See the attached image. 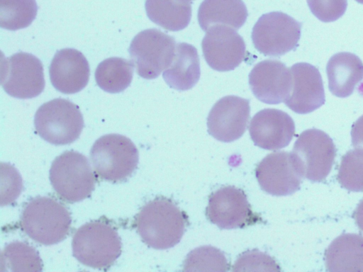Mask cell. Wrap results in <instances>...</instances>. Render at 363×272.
I'll return each mask as SVG.
<instances>
[{
    "mask_svg": "<svg viewBox=\"0 0 363 272\" xmlns=\"http://www.w3.org/2000/svg\"><path fill=\"white\" fill-rule=\"evenodd\" d=\"M135 224L145 244L155 249H167L180 242L189 218L172 200L160 196L140 209Z\"/></svg>",
    "mask_w": 363,
    "mask_h": 272,
    "instance_id": "obj_1",
    "label": "cell"
},
{
    "mask_svg": "<svg viewBox=\"0 0 363 272\" xmlns=\"http://www.w3.org/2000/svg\"><path fill=\"white\" fill-rule=\"evenodd\" d=\"M307 3L312 13L325 23L340 18L347 6V0H307Z\"/></svg>",
    "mask_w": 363,
    "mask_h": 272,
    "instance_id": "obj_30",
    "label": "cell"
},
{
    "mask_svg": "<svg viewBox=\"0 0 363 272\" xmlns=\"http://www.w3.org/2000/svg\"><path fill=\"white\" fill-rule=\"evenodd\" d=\"M279 265L269 255L256 249L240 254L233 265V271H279Z\"/></svg>",
    "mask_w": 363,
    "mask_h": 272,
    "instance_id": "obj_29",
    "label": "cell"
},
{
    "mask_svg": "<svg viewBox=\"0 0 363 272\" xmlns=\"http://www.w3.org/2000/svg\"><path fill=\"white\" fill-rule=\"evenodd\" d=\"M355 1L359 4H363V0H355Z\"/></svg>",
    "mask_w": 363,
    "mask_h": 272,
    "instance_id": "obj_33",
    "label": "cell"
},
{
    "mask_svg": "<svg viewBox=\"0 0 363 272\" xmlns=\"http://www.w3.org/2000/svg\"><path fill=\"white\" fill-rule=\"evenodd\" d=\"M34 125L37 133L45 141L55 145L74 142L84 128L79 106L65 98H55L37 110Z\"/></svg>",
    "mask_w": 363,
    "mask_h": 272,
    "instance_id": "obj_5",
    "label": "cell"
},
{
    "mask_svg": "<svg viewBox=\"0 0 363 272\" xmlns=\"http://www.w3.org/2000/svg\"><path fill=\"white\" fill-rule=\"evenodd\" d=\"M50 180L57 195L72 203L89 197L96 183L87 158L75 151H66L54 159L50 170Z\"/></svg>",
    "mask_w": 363,
    "mask_h": 272,
    "instance_id": "obj_6",
    "label": "cell"
},
{
    "mask_svg": "<svg viewBox=\"0 0 363 272\" xmlns=\"http://www.w3.org/2000/svg\"><path fill=\"white\" fill-rule=\"evenodd\" d=\"M255 175L262 190L277 196L295 193L303 178L291 152L284 151L266 156L257 166Z\"/></svg>",
    "mask_w": 363,
    "mask_h": 272,
    "instance_id": "obj_14",
    "label": "cell"
},
{
    "mask_svg": "<svg viewBox=\"0 0 363 272\" xmlns=\"http://www.w3.org/2000/svg\"><path fill=\"white\" fill-rule=\"evenodd\" d=\"M249 85L254 96L267 104H279L289 96L292 88L290 69L276 60L256 64L249 74Z\"/></svg>",
    "mask_w": 363,
    "mask_h": 272,
    "instance_id": "obj_15",
    "label": "cell"
},
{
    "mask_svg": "<svg viewBox=\"0 0 363 272\" xmlns=\"http://www.w3.org/2000/svg\"><path fill=\"white\" fill-rule=\"evenodd\" d=\"M38 13L35 0H0V26L17 30L29 26Z\"/></svg>",
    "mask_w": 363,
    "mask_h": 272,
    "instance_id": "obj_26",
    "label": "cell"
},
{
    "mask_svg": "<svg viewBox=\"0 0 363 272\" xmlns=\"http://www.w3.org/2000/svg\"><path fill=\"white\" fill-rule=\"evenodd\" d=\"M326 73L330 92L337 97L345 98L363 79V62L354 54L338 52L329 60Z\"/></svg>",
    "mask_w": 363,
    "mask_h": 272,
    "instance_id": "obj_19",
    "label": "cell"
},
{
    "mask_svg": "<svg viewBox=\"0 0 363 272\" xmlns=\"http://www.w3.org/2000/svg\"><path fill=\"white\" fill-rule=\"evenodd\" d=\"M206 214L211 223L225 230L244 228L263 221L252 210L245 192L235 186L221 187L212 193Z\"/></svg>",
    "mask_w": 363,
    "mask_h": 272,
    "instance_id": "obj_10",
    "label": "cell"
},
{
    "mask_svg": "<svg viewBox=\"0 0 363 272\" xmlns=\"http://www.w3.org/2000/svg\"><path fill=\"white\" fill-rule=\"evenodd\" d=\"M351 136L353 146L363 148V115L359 118L353 124Z\"/></svg>",
    "mask_w": 363,
    "mask_h": 272,
    "instance_id": "obj_31",
    "label": "cell"
},
{
    "mask_svg": "<svg viewBox=\"0 0 363 272\" xmlns=\"http://www.w3.org/2000/svg\"><path fill=\"white\" fill-rule=\"evenodd\" d=\"M68 209L54 198L40 196L30 200L21 216V226L32 239L43 245L60 242L71 227Z\"/></svg>",
    "mask_w": 363,
    "mask_h": 272,
    "instance_id": "obj_3",
    "label": "cell"
},
{
    "mask_svg": "<svg viewBox=\"0 0 363 272\" xmlns=\"http://www.w3.org/2000/svg\"><path fill=\"white\" fill-rule=\"evenodd\" d=\"M1 266L2 271H40L43 262L33 246L15 241L6 245L1 251Z\"/></svg>",
    "mask_w": 363,
    "mask_h": 272,
    "instance_id": "obj_25",
    "label": "cell"
},
{
    "mask_svg": "<svg viewBox=\"0 0 363 272\" xmlns=\"http://www.w3.org/2000/svg\"><path fill=\"white\" fill-rule=\"evenodd\" d=\"M72 248L73 256L81 264L104 269L110 267L120 256L122 244L116 227L101 217L77 229Z\"/></svg>",
    "mask_w": 363,
    "mask_h": 272,
    "instance_id": "obj_2",
    "label": "cell"
},
{
    "mask_svg": "<svg viewBox=\"0 0 363 272\" xmlns=\"http://www.w3.org/2000/svg\"><path fill=\"white\" fill-rule=\"evenodd\" d=\"M254 144L262 149L277 150L286 147L295 133L289 115L274 108L259 110L251 119L249 128Z\"/></svg>",
    "mask_w": 363,
    "mask_h": 272,
    "instance_id": "obj_17",
    "label": "cell"
},
{
    "mask_svg": "<svg viewBox=\"0 0 363 272\" xmlns=\"http://www.w3.org/2000/svg\"><path fill=\"white\" fill-rule=\"evenodd\" d=\"M292 88L285 104L294 112L306 114L324 104L325 91L319 70L306 62H298L290 68Z\"/></svg>",
    "mask_w": 363,
    "mask_h": 272,
    "instance_id": "obj_16",
    "label": "cell"
},
{
    "mask_svg": "<svg viewBox=\"0 0 363 272\" xmlns=\"http://www.w3.org/2000/svg\"><path fill=\"white\" fill-rule=\"evenodd\" d=\"M291 154L301 176L319 182L327 177L332 169L335 147L325 132L309 129L297 138Z\"/></svg>",
    "mask_w": 363,
    "mask_h": 272,
    "instance_id": "obj_9",
    "label": "cell"
},
{
    "mask_svg": "<svg viewBox=\"0 0 363 272\" xmlns=\"http://www.w3.org/2000/svg\"><path fill=\"white\" fill-rule=\"evenodd\" d=\"M250 100L236 96L219 99L207 118L208 133L215 139L230 142L245 133L250 119Z\"/></svg>",
    "mask_w": 363,
    "mask_h": 272,
    "instance_id": "obj_13",
    "label": "cell"
},
{
    "mask_svg": "<svg viewBox=\"0 0 363 272\" xmlns=\"http://www.w3.org/2000/svg\"><path fill=\"white\" fill-rule=\"evenodd\" d=\"M301 32L300 22L283 12L273 11L258 19L252 28L251 38L260 53L279 57L296 47Z\"/></svg>",
    "mask_w": 363,
    "mask_h": 272,
    "instance_id": "obj_8",
    "label": "cell"
},
{
    "mask_svg": "<svg viewBox=\"0 0 363 272\" xmlns=\"http://www.w3.org/2000/svg\"><path fill=\"white\" fill-rule=\"evenodd\" d=\"M90 157L97 175L111 182L128 178L139 160L138 150L133 142L119 134H108L97 139L91 149Z\"/></svg>",
    "mask_w": 363,
    "mask_h": 272,
    "instance_id": "obj_4",
    "label": "cell"
},
{
    "mask_svg": "<svg viewBox=\"0 0 363 272\" xmlns=\"http://www.w3.org/2000/svg\"><path fill=\"white\" fill-rule=\"evenodd\" d=\"M248 16L242 0H203L198 10V21L203 31L216 25L236 30L242 27Z\"/></svg>",
    "mask_w": 363,
    "mask_h": 272,
    "instance_id": "obj_21",
    "label": "cell"
},
{
    "mask_svg": "<svg viewBox=\"0 0 363 272\" xmlns=\"http://www.w3.org/2000/svg\"><path fill=\"white\" fill-rule=\"evenodd\" d=\"M354 217L359 228L363 232V200L357 206L354 213Z\"/></svg>",
    "mask_w": 363,
    "mask_h": 272,
    "instance_id": "obj_32",
    "label": "cell"
},
{
    "mask_svg": "<svg viewBox=\"0 0 363 272\" xmlns=\"http://www.w3.org/2000/svg\"><path fill=\"white\" fill-rule=\"evenodd\" d=\"M201 75L199 56L196 48L186 42L176 45L174 59L162 76L167 85L178 91L192 89Z\"/></svg>",
    "mask_w": 363,
    "mask_h": 272,
    "instance_id": "obj_20",
    "label": "cell"
},
{
    "mask_svg": "<svg viewBox=\"0 0 363 272\" xmlns=\"http://www.w3.org/2000/svg\"><path fill=\"white\" fill-rule=\"evenodd\" d=\"M172 36L156 29H146L137 34L128 49L138 74L147 79L158 77L171 64L176 51Z\"/></svg>",
    "mask_w": 363,
    "mask_h": 272,
    "instance_id": "obj_7",
    "label": "cell"
},
{
    "mask_svg": "<svg viewBox=\"0 0 363 272\" xmlns=\"http://www.w3.org/2000/svg\"><path fill=\"white\" fill-rule=\"evenodd\" d=\"M1 86L11 96L27 99L40 95L45 88L43 66L32 54L19 52L1 64Z\"/></svg>",
    "mask_w": 363,
    "mask_h": 272,
    "instance_id": "obj_11",
    "label": "cell"
},
{
    "mask_svg": "<svg viewBox=\"0 0 363 272\" xmlns=\"http://www.w3.org/2000/svg\"><path fill=\"white\" fill-rule=\"evenodd\" d=\"M133 75V65L130 61L121 57H110L97 66L95 79L102 90L116 94L130 86Z\"/></svg>",
    "mask_w": 363,
    "mask_h": 272,
    "instance_id": "obj_24",
    "label": "cell"
},
{
    "mask_svg": "<svg viewBox=\"0 0 363 272\" xmlns=\"http://www.w3.org/2000/svg\"><path fill=\"white\" fill-rule=\"evenodd\" d=\"M337 180L350 191H363V148L355 147L342 157Z\"/></svg>",
    "mask_w": 363,
    "mask_h": 272,
    "instance_id": "obj_28",
    "label": "cell"
},
{
    "mask_svg": "<svg viewBox=\"0 0 363 272\" xmlns=\"http://www.w3.org/2000/svg\"><path fill=\"white\" fill-rule=\"evenodd\" d=\"M329 271L363 272V237L343 234L334 239L325 251Z\"/></svg>",
    "mask_w": 363,
    "mask_h": 272,
    "instance_id": "obj_22",
    "label": "cell"
},
{
    "mask_svg": "<svg viewBox=\"0 0 363 272\" xmlns=\"http://www.w3.org/2000/svg\"><path fill=\"white\" fill-rule=\"evenodd\" d=\"M52 86L60 92L72 94L82 91L89 79V65L79 50L65 48L57 51L50 65Z\"/></svg>",
    "mask_w": 363,
    "mask_h": 272,
    "instance_id": "obj_18",
    "label": "cell"
},
{
    "mask_svg": "<svg viewBox=\"0 0 363 272\" xmlns=\"http://www.w3.org/2000/svg\"><path fill=\"white\" fill-rule=\"evenodd\" d=\"M183 267L185 271H226L229 264L220 250L211 246H203L188 254Z\"/></svg>",
    "mask_w": 363,
    "mask_h": 272,
    "instance_id": "obj_27",
    "label": "cell"
},
{
    "mask_svg": "<svg viewBox=\"0 0 363 272\" xmlns=\"http://www.w3.org/2000/svg\"><path fill=\"white\" fill-rule=\"evenodd\" d=\"M145 7L150 20L169 31L183 30L191 21L190 0H146Z\"/></svg>",
    "mask_w": 363,
    "mask_h": 272,
    "instance_id": "obj_23",
    "label": "cell"
},
{
    "mask_svg": "<svg viewBox=\"0 0 363 272\" xmlns=\"http://www.w3.org/2000/svg\"><path fill=\"white\" fill-rule=\"evenodd\" d=\"M201 47L207 64L219 72L235 69L246 54L243 38L235 30L224 25L211 27L202 40Z\"/></svg>",
    "mask_w": 363,
    "mask_h": 272,
    "instance_id": "obj_12",
    "label": "cell"
}]
</instances>
